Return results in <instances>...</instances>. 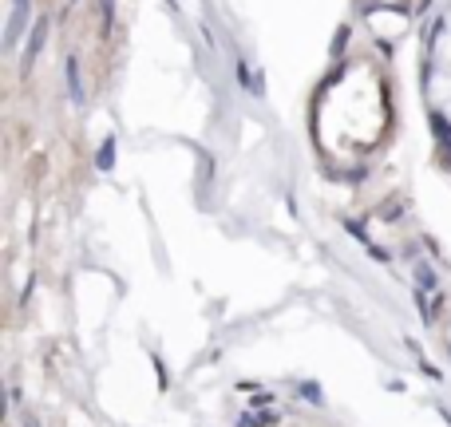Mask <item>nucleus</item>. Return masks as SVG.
Masks as SVG:
<instances>
[{
	"mask_svg": "<svg viewBox=\"0 0 451 427\" xmlns=\"http://www.w3.org/2000/svg\"><path fill=\"white\" fill-rule=\"evenodd\" d=\"M28 12H32V4L28 0H12V16H8V28H4V52H12V47L20 44V32H24V24H28Z\"/></svg>",
	"mask_w": 451,
	"mask_h": 427,
	"instance_id": "1",
	"label": "nucleus"
},
{
	"mask_svg": "<svg viewBox=\"0 0 451 427\" xmlns=\"http://www.w3.org/2000/svg\"><path fill=\"white\" fill-rule=\"evenodd\" d=\"M44 40H48V20L40 16V20H36V28H32V36H28V47H24V72H32L36 56L44 52Z\"/></svg>",
	"mask_w": 451,
	"mask_h": 427,
	"instance_id": "2",
	"label": "nucleus"
},
{
	"mask_svg": "<svg viewBox=\"0 0 451 427\" xmlns=\"http://www.w3.org/2000/svg\"><path fill=\"white\" fill-rule=\"evenodd\" d=\"M67 91H72V103H83V83H80V60L72 56L67 60Z\"/></svg>",
	"mask_w": 451,
	"mask_h": 427,
	"instance_id": "3",
	"label": "nucleus"
},
{
	"mask_svg": "<svg viewBox=\"0 0 451 427\" xmlns=\"http://www.w3.org/2000/svg\"><path fill=\"white\" fill-rule=\"evenodd\" d=\"M99 166H103V171L111 166V142H103V155H99Z\"/></svg>",
	"mask_w": 451,
	"mask_h": 427,
	"instance_id": "4",
	"label": "nucleus"
}]
</instances>
